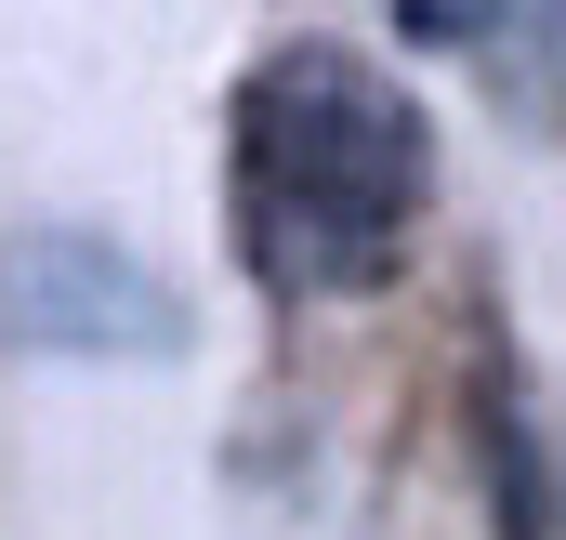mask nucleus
I'll list each match as a JSON object with an SVG mask.
<instances>
[{"label":"nucleus","mask_w":566,"mask_h":540,"mask_svg":"<svg viewBox=\"0 0 566 540\" xmlns=\"http://www.w3.org/2000/svg\"><path fill=\"white\" fill-rule=\"evenodd\" d=\"M0 316L27 356H185V290L145 277L93 225H40L0 264Z\"/></svg>","instance_id":"2"},{"label":"nucleus","mask_w":566,"mask_h":540,"mask_svg":"<svg viewBox=\"0 0 566 540\" xmlns=\"http://www.w3.org/2000/svg\"><path fill=\"white\" fill-rule=\"evenodd\" d=\"M409 211H422V106L369 53L290 40L238 80V238L277 303L382 290Z\"/></svg>","instance_id":"1"},{"label":"nucleus","mask_w":566,"mask_h":540,"mask_svg":"<svg viewBox=\"0 0 566 540\" xmlns=\"http://www.w3.org/2000/svg\"><path fill=\"white\" fill-rule=\"evenodd\" d=\"M422 53H474L541 133H566V0H396Z\"/></svg>","instance_id":"3"}]
</instances>
